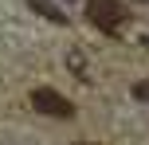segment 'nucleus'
I'll list each match as a JSON object with an SVG mask.
<instances>
[{"label": "nucleus", "instance_id": "1", "mask_svg": "<svg viewBox=\"0 0 149 145\" xmlns=\"http://www.w3.org/2000/svg\"><path fill=\"white\" fill-rule=\"evenodd\" d=\"M86 16H90V24H98L102 31H118L130 12L118 0H86Z\"/></svg>", "mask_w": 149, "mask_h": 145}, {"label": "nucleus", "instance_id": "2", "mask_svg": "<svg viewBox=\"0 0 149 145\" xmlns=\"http://www.w3.org/2000/svg\"><path fill=\"white\" fill-rule=\"evenodd\" d=\"M31 106H36L39 114H47V118H74L71 98H63V94H59V90H51V86H39V90H31Z\"/></svg>", "mask_w": 149, "mask_h": 145}, {"label": "nucleus", "instance_id": "3", "mask_svg": "<svg viewBox=\"0 0 149 145\" xmlns=\"http://www.w3.org/2000/svg\"><path fill=\"white\" fill-rule=\"evenodd\" d=\"M28 4L36 8V12L43 16V20H55V24H67V16H63V12H59V8H55V4H47V0H28Z\"/></svg>", "mask_w": 149, "mask_h": 145}, {"label": "nucleus", "instance_id": "4", "mask_svg": "<svg viewBox=\"0 0 149 145\" xmlns=\"http://www.w3.org/2000/svg\"><path fill=\"white\" fill-rule=\"evenodd\" d=\"M134 98H141V102H149V78H145V83H137V86H134Z\"/></svg>", "mask_w": 149, "mask_h": 145}]
</instances>
